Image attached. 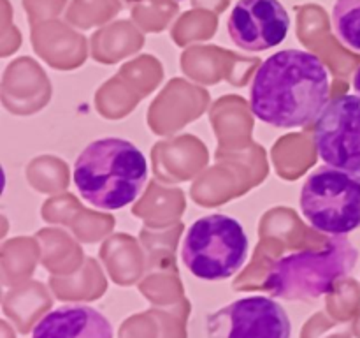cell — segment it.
<instances>
[{
  "mask_svg": "<svg viewBox=\"0 0 360 338\" xmlns=\"http://www.w3.org/2000/svg\"><path fill=\"white\" fill-rule=\"evenodd\" d=\"M319 157L333 168L360 175V97L333 99L315 125Z\"/></svg>",
  "mask_w": 360,
  "mask_h": 338,
  "instance_id": "52a82bcc",
  "label": "cell"
},
{
  "mask_svg": "<svg viewBox=\"0 0 360 338\" xmlns=\"http://www.w3.org/2000/svg\"><path fill=\"white\" fill-rule=\"evenodd\" d=\"M287 312L269 296H248L207 313L206 338H290Z\"/></svg>",
  "mask_w": 360,
  "mask_h": 338,
  "instance_id": "8992f818",
  "label": "cell"
},
{
  "mask_svg": "<svg viewBox=\"0 0 360 338\" xmlns=\"http://www.w3.org/2000/svg\"><path fill=\"white\" fill-rule=\"evenodd\" d=\"M329 95V73L319 56L304 49H281L257 70L250 108L267 125L295 129L319 120Z\"/></svg>",
  "mask_w": 360,
  "mask_h": 338,
  "instance_id": "6da1fadb",
  "label": "cell"
},
{
  "mask_svg": "<svg viewBox=\"0 0 360 338\" xmlns=\"http://www.w3.org/2000/svg\"><path fill=\"white\" fill-rule=\"evenodd\" d=\"M302 217L315 231L347 236L360 229V175L322 165L301 189Z\"/></svg>",
  "mask_w": 360,
  "mask_h": 338,
  "instance_id": "5b68a950",
  "label": "cell"
},
{
  "mask_svg": "<svg viewBox=\"0 0 360 338\" xmlns=\"http://www.w3.org/2000/svg\"><path fill=\"white\" fill-rule=\"evenodd\" d=\"M357 334H359V338H360V323H359V330H357Z\"/></svg>",
  "mask_w": 360,
  "mask_h": 338,
  "instance_id": "7c38bea8",
  "label": "cell"
},
{
  "mask_svg": "<svg viewBox=\"0 0 360 338\" xmlns=\"http://www.w3.org/2000/svg\"><path fill=\"white\" fill-rule=\"evenodd\" d=\"M32 338H115L105 315L91 306H60L37 320Z\"/></svg>",
  "mask_w": 360,
  "mask_h": 338,
  "instance_id": "9c48e42d",
  "label": "cell"
},
{
  "mask_svg": "<svg viewBox=\"0 0 360 338\" xmlns=\"http://www.w3.org/2000/svg\"><path fill=\"white\" fill-rule=\"evenodd\" d=\"M290 16L280 0H239L227 21L232 42L245 51H267L287 39Z\"/></svg>",
  "mask_w": 360,
  "mask_h": 338,
  "instance_id": "ba28073f",
  "label": "cell"
},
{
  "mask_svg": "<svg viewBox=\"0 0 360 338\" xmlns=\"http://www.w3.org/2000/svg\"><path fill=\"white\" fill-rule=\"evenodd\" d=\"M333 25L340 41L360 53V0H336Z\"/></svg>",
  "mask_w": 360,
  "mask_h": 338,
  "instance_id": "30bf717a",
  "label": "cell"
},
{
  "mask_svg": "<svg viewBox=\"0 0 360 338\" xmlns=\"http://www.w3.org/2000/svg\"><path fill=\"white\" fill-rule=\"evenodd\" d=\"M354 90L355 94L360 97V67L357 70H355V76H354Z\"/></svg>",
  "mask_w": 360,
  "mask_h": 338,
  "instance_id": "8fae6325",
  "label": "cell"
},
{
  "mask_svg": "<svg viewBox=\"0 0 360 338\" xmlns=\"http://www.w3.org/2000/svg\"><path fill=\"white\" fill-rule=\"evenodd\" d=\"M250 242L238 218L211 213L193 222L181 245L186 270L202 280H225L243 268Z\"/></svg>",
  "mask_w": 360,
  "mask_h": 338,
  "instance_id": "277c9868",
  "label": "cell"
},
{
  "mask_svg": "<svg viewBox=\"0 0 360 338\" xmlns=\"http://www.w3.org/2000/svg\"><path fill=\"white\" fill-rule=\"evenodd\" d=\"M359 250L347 236H333L323 249L288 254L271 264L262 289L285 301H315L352 273Z\"/></svg>",
  "mask_w": 360,
  "mask_h": 338,
  "instance_id": "3957f363",
  "label": "cell"
},
{
  "mask_svg": "<svg viewBox=\"0 0 360 338\" xmlns=\"http://www.w3.org/2000/svg\"><path fill=\"white\" fill-rule=\"evenodd\" d=\"M148 161L143 151L123 137L91 141L74 162V185L88 204L120 210L144 190Z\"/></svg>",
  "mask_w": 360,
  "mask_h": 338,
  "instance_id": "7a4b0ae2",
  "label": "cell"
}]
</instances>
